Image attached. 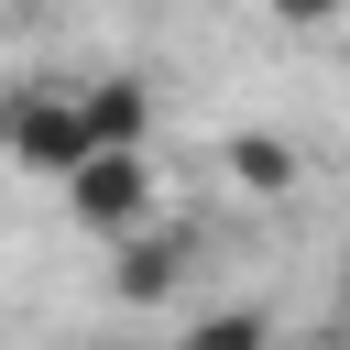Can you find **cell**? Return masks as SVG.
Wrapping results in <instances>:
<instances>
[{
  "instance_id": "obj_3",
  "label": "cell",
  "mask_w": 350,
  "mask_h": 350,
  "mask_svg": "<svg viewBox=\"0 0 350 350\" xmlns=\"http://www.w3.org/2000/svg\"><path fill=\"white\" fill-rule=\"evenodd\" d=\"M186 273H197V230H186V219H175V230L153 219V230H131V241H120V262H109V295H120V306H164Z\"/></svg>"
},
{
  "instance_id": "obj_2",
  "label": "cell",
  "mask_w": 350,
  "mask_h": 350,
  "mask_svg": "<svg viewBox=\"0 0 350 350\" xmlns=\"http://www.w3.org/2000/svg\"><path fill=\"white\" fill-rule=\"evenodd\" d=\"M66 219H77L88 241H131V230H153V153H98V164L66 186Z\"/></svg>"
},
{
  "instance_id": "obj_6",
  "label": "cell",
  "mask_w": 350,
  "mask_h": 350,
  "mask_svg": "<svg viewBox=\"0 0 350 350\" xmlns=\"http://www.w3.org/2000/svg\"><path fill=\"white\" fill-rule=\"evenodd\" d=\"M175 350H273V317L262 306H208V317L175 328Z\"/></svg>"
},
{
  "instance_id": "obj_8",
  "label": "cell",
  "mask_w": 350,
  "mask_h": 350,
  "mask_svg": "<svg viewBox=\"0 0 350 350\" xmlns=\"http://www.w3.org/2000/svg\"><path fill=\"white\" fill-rule=\"evenodd\" d=\"M339 339H350V262H339Z\"/></svg>"
},
{
  "instance_id": "obj_10",
  "label": "cell",
  "mask_w": 350,
  "mask_h": 350,
  "mask_svg": "<svg viewBox=\"0 0 350 350\" xmlns=\"http://www.w3.org/2000/svg\"><path fill=\"white\" fill-rule=\"evenodd\" d=\"M339 350H350V339H339Z\"/></svg>"
},
{
  "instance_id": "obj_1",
  "label": "cell",
  "mask_w": 350,
  "mask_h": 350,
  "mask_svg": "<svg viewBox=\"0 0 350 350\" xmlns=\"http://www.w3.org/2000/svg\"><path fill=\"white\" fill-rule=\"evenodd\" d=\"M0 153H11L22 175H55V186H77V175L98 164L77 88H55V77H11V88H0Z\"/></svg>"
},
{
  "instance_id": "obj_7",
  "label": "cell",
  "mask_w": 350,
  "mask_h": 350,
  "mask_svg": "<svg viewBox=\"0 0 350 350\" xmlns=\"http://www.w3.org/2000/svg\"><path fill=\"white\" fill-rule=\"evenodd\" d=\"M284 33H328V22H350V0H262Z\"/></svg>"
},
{
  "instance_id": "obj_4",
  "label": "cell",
  "mask_w": 350,
  "mask_h": 350,
  "mask_svg": "<svg viewBox=\"0 0 350 350\" xmlns=\"http://www.w3.org/2000/svg\"><path fill=\"white\" fill-rule=\"evenodd\" d=\"M77 109H88V142L98 153H142V131H153V88L142 77H88Z\"/></svg>"
},
{
  "instance_id": "obj_9",
  "label": "cell",
  "mask_w": 350,
  "mask_h": 350,
  "mask_svg": "<svg viewBox=\"0 0 350 350\" xmlns=\"http://www.w3.org/2000/svg\"><path fill=\"white\" fill-rule=\"evenodd\" d=\"M0 11H44V0H0Z\"/></svg>"
},
{
  "instance_id": "obj_5",
  "label": "cell",
  "mask_w": 350,
  "mask_h": 350,
  "mask_svg": "<svg viewBox=\"0 0 350 350\" xmlns=\"http://www.w3.org/2000/svg\"><path fill=\"white\" fill-rule=\"evenodd\" d=\"M219 164H230L241 197H284V186H295V142H284V131H230Z\"/></svg>"
}]
</instances>
